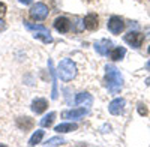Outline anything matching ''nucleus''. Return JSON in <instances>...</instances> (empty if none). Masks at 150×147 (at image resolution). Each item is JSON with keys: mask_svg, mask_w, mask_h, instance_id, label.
I'll use <instances>...</instances> for the list:
<instances>
[{"mask_svg": "<svg viewBox=\"0 0 150 147\" xmlns=\"http://www.w3.org/2000/svg\"><path fill=\"white\" fill-rule=\"evenodd\" d=\"M5 14H6V5L0 2V18H2Z\"/></svg>", "mask_w": 150, "mask_h": 147, "instance_id": "nucleus-22", "label": "nucleus"}, {"mask_svg": "<svg viewBox=\"0 0 150 147\" xmlns=\"http://www.w3.org/2000/svg\"><path fill=\"white\" fill-rule=\"evenodd\" d=\"M125 54H126V50H125L123 47H116L114 50L110 53V57L112 60H122L125 57Z\"/></svg>", "mask_w": 150, "mask_h": 147, "instance_id": "nucleus-16", "label": "nucleus"}, {"mask_svg": "<svg viewBox=\"0 0 150 147\" xmlns=\"http://www.w3.org/2000/svg\"><path fill=\"white\" fill-rule=\"evenodd\" d=\"M62 144H65V140L62 137H53L45 143V146H62Z\"/></svg>", "mask_w": 150, "mask_h": 147, "instance_id": "nucleus-20", "label": "nucleus"}, {"mask_svg": "<svg viewBox=\"0 0 150 147\" xmlns=\"http://www.w3.org/2000/svg\"><path fill=\"white\" fill-rule=\"evenodd\" d=\"M83 24H84V27L87 30H96L99 27V17L96 14H87L83 20Z\"/></svg>", "mask_w": 150, "mask_h": 147, "instance_id": "nucleus-8", "label": "nucleus"}, {"mask_svg": "<svg viewBox=\"0 0 150 147\" xmlns=\"http://www.w3.org/2000/svg\"><path fill=\"white\" fill-rule=\"evenodd\" d=\"M57 74H59L60 80L71 81L75 75H77V66H75V63L72 62L71 59H63V60L59 63Z\"/></svg>", "mask_w": 150, "mask_h": 147, "instance_id": "nucleus-3", "label": "nucleus"}, {"mask_svg": "<svg viewBox=\"0 0 150 147\" xmlns=\"http://www.w3.org/2000/svg\"><path fill=\"white\" fill-rule=\"evenodd\" d=\"M92 102H93V98H92L90 93H87V92H84V93H78L77 98H75V104H77V105L90 107Z\"/></svg>", "mask_w": 150, "mask_h": 147, "instance_id": "nucleus-12", "label": "nucleus"}, {"mask_svg": "<svg viewBox=\"0 0 150 147\" xmlns=\"http://www.w3.org/2000/svg\"><path fill=\"white\" fill-rule=\"evenodd\" d=\"M20 2H21L23 5H30V3L33 2V0H20Z\"/></svg>", "mask_w": 150, "mask_h": 147, "instance_id": "nucleus-23", "label": "nucleus"}, {"mask_svg": "<svg viewBox=\"0 0 150 147\" xmlns=\"http://www.w3.org/2000/svg\"><path fill=\"white\" fill-rule=\"evenodd\" d=\"M146 84H147V86H150V77H149V78L146 80Z\"/></svg>", "mask_w": 150, "mask_h": 147, "instance_id": "nucleus-25", "label": "nucleus"}, {"mask_svg": "<svg viewBox=\"0 0 150 147\" xmlns=\"http://www.w3.org/2000/svg\"><path fill=\"white\" fill-rule=\"evenodd\" d=\"M111 47H112L111 41H108V39H101L99 42L95 44V50H96L99 54H101V56H107Z\"/></svg>", "mask_w": 150, "mask_h": 147, "instance_id": "nucleus-11", "label": "nucleus"}, {"mask_svg": "<svg viewBox=\"0 0 150 147\" xmlns=\"http://www.w3.org/2000/svg\"><path fill=\"white\" fill-rule=\"evenodd\" d=\"M3 29H5V23L0 20V30H3Z\"/></svg>", "mask_w": 150, "mask_h": 147, "instance_id": "nucleus-24", "label": "nucleus"}, {"mask_svg": "<svg viewBox=\"0 0 150 147\" xmlns=\"http://www.w3.org/2000/svg\"><path fill=\"white\" fill-rule=\"evenodd\" d=\"M33 125H35V122L30 117H18L17 119V126L23 131H30L33 128Z\"/></svg>", "mask_w": 150, "mask_h": 147, "instance_id": "nucleus-14", "label": "nucleus"}, {"mask_svg": "<svg viewBox=\"0 0 150 147\" xmlns=\"http://www.w3.org/2000/svg\"><path fill=\"white\" fill-rule=\"evenodd\" d=\"M48 68H50L51 75H53V95H51V98L53 99H57V83H56V72L53 68V60H48Z\"/></svg>", "mask_w": 150, "mask_h": 147, "instance_id": "nucleus-17", "label": "nucleus"}, {"mask_svg": "<svg viewBox=\"0 0 150 147\" xmlns=\"http://www.w3.org/2000/svg\"><path fill=\"white\" fill-rule=\"evenodd\" d=\"M149 53H150V47H149Z\"/></svg>", "mask_w": 150, "mask_h": 147, "instance_id": "nucleus-26", "label": "nucleus"}, {"mask_svg": "<svg viewBox=\"0 0 150 147\" xmlns=\"http://www.w3.org/2000/svg\"><path fill=\"white\" fill-rule=\"evenodd\" d=\"M47 101L45 99H42V98H38V99H35L33 102H32V111L33 113H36V114H41V113H44L45 110H47Z\"/></svg>", "mask_w": 150, "mask_h": 147, "instance_id": "nucleus-13", "label": "nucleus"}, {"mask_svg": "<svg viewBox=\"0 0 150 147\" xmlns=\"http://www.w3.org/2000/svg\"><path fill=\"white\" fill-rule=\"evenodd\" d=\"M54 29H56L57 32H60V33H66V32H69V29H71V21H69L68 18H65V17L56 18V21H54Z\"/></svg>", "mask_w": 150, "mask_h": 147, "instance_id": "nucleus-10", "label": "nucleus"}, {"mask_svg": "<svg viewBox=\"0 0 150 147\" xmlns=\"http://www.w3.org/2000/svg\"><path fill=\"white\" fill-rule=\"evenodd\" d=\"M77 123H60L54 128L56 132L59 134H66V132H72V131H77Z\"/></svg>", "mask_w": 150, "mask_h": 147, "instance_id": "nucleus-15", "label": "nucleus"}, {"mask_svg": "<svg viewBox=\"0 0 150 147\" xmlns=\"http://www.w3.org/2000/svg\"><path fill=\"white\" fill-rule=\"evenodd\" d=\"M24 27H26L27 30H30V32H33L35 38L41 39L42 42H45V44H51L53 42L51 33H50V30L45 26H42V24H32L29 21H24Z\"/></svg>", "mask_w": 150, "mask_h": 147, "instance_id": "nucleus-2", "label": "nucleus"}, {"mask_svg": "<svg viewBox=\"0 0 150 147\" xmlns=\"http://www.w3.org/2000/svg\"><path fill=\"white\" fill-rule=\"evenodd\" d=\"M138 113H140V116H146V114L149 113V110H147V107H146V105L140 104V105H138Z\"/></svg>", "mask_w": 150, "mask_h": 147, "instance_id": "nucleus-21", "label": "nucleus"}, {"mask_svg": "<svg viewBox=\"0 0 150 147\" xmlns=\"http://www.w3.org/2000/svg\"><path fill=\"white\" fill-rule=\"evenodd\" d=\"M125 105H126V102H125L123 98H116V99H112L108 105V111L112 114V116H119L125 111Z\"/></svg>", "mask_w": 150, "mask_h": 147, "instance_id": "nucleus-6", "label": "nucleus"}, {"mask_svg": "<svg viewBox=\"0 0 150 147\" xmlns=\"http://www.w3.org/2000/svg\"><path fill=\"white\" fill-rule=\"evenodd\" d=\"M105 81H107V87L111 95H117L122 87H123V77L120 71L114 65H107L105 68Z\"/></svg>", "mask_w": 150, "mask_h": 147, "instance_id": "nucleus-1", "label": "nucleus"}, {"mask_svg": "<svg viewBox=\"0 0 150 147\" xmlns=\"http://www.w3.org/2000/svg\"><path fill=\"white\" fill-rule=\"evenodd\" d=\"M125 42L129 44L134 48H140L144 42V35H141L140 32H129L128 35H125Z\"/></svg>", "mask_w": 150, "mask_h": 147, "instance_id": "nucleus-5", "label": "nucleus"}, {"mask_svg": "<svg viewBox=\"0 0 150 147\" xmlns=\"http://www.w3.org/2000/svg\"><path fill=\"white\" fill-rule=\"evenodd\" d=\"M87 114L86 108H75V110H65L62 113V117L63 119H81Z\"/></svg>", "mask_w": 150, "mask_h": 147, "instance_id": "nucleus-9", "label": "nucleus"}, {"mask_svg": "<svg viewBox=\"0 0 150 147\" xmlns=\"http://www.w3.org/2000/svg\"><path fill=\"white\" fill-rule=\"evenodd\" d=\"M30 17L36 21H42L48 17V8L44 3H36L30 8Z\"/></svg>", "mask_w": 150, "mask_h": 147, "instance_id": "nucleus-4", "label": "nucleus"}, {"mask_svg": "<svg viewBox=\"0 0 150 147\" xmlns=\"http://www.w3.org/2000/svg\"><path fill=\"white\" fill-rule=\"evenodd\" d=\"M54 119H56V113H50L48 116H45V117L41 120V126H42V128H50V126L53 125Z\"/></svg>", "mask_w": 150, "mask_h": 147, "instance_id": "nucleus-19", "label": "nucleus"}, {"mask_svg": "<svg viewBox=\"0 0 150 147\" xmlns=\"http://www.w3.org/2000/svg\"><path fill=\"white\" fill-rule=\"evenodd\" d=\"M107 27L112 35H119L123 29H125V23L120 17H111L107 23Z\"/></svg>", "mask_w": 150, "mask_h": 147, "instance_id": "nucleus-7", "label": "nucleus"}, {"mask_svg": "<svg viewBox=\"0 0 150 147\" xmlns=\"http://www.w3.org/2000/svg\"><path fill=\"white\" fill-rule=\"evenodd\" d=\"M44 131L42 129H38L33 135H32V138L29 140V146H36V144H39L41 141H42V138H44Z\"/></svg>", "mask_w": 150, "mask_h": 147, "instance_id": "nucleus-18", "label": "nucleus"}]
</instances>
